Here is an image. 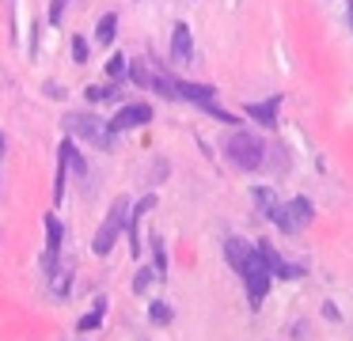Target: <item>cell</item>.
Segmentation results:
<instances>
[{
	"label": "cell",
	"instance_id": "1",
	"mask_svg": "<svg viewBox=\"0 0 353 341\" xmlns=\"http://www.w3.org/2000/svg\"><path fill=\"white\" fill-rule=\"evenodd\" d=\"M224 152H228V163L239 171H259L266 163V144L251 129H232L228 141H224Z\"/></svg>",
	"mask_w": 353,
	"mask_h": 341
},
{
	"label": "cell",
	"instance_id": "2",
	"mask_svg": "<svg viewBox=\"0 0 353 341\" xmlns=\"http://www.w3.org/2000/svg\"><path fill=\"white\" fill-rule=\"evenodd\" d=\"M125 227H130V197H114V205L107 209V216H103L99 231L92 239V250L99 258H107L118 247V235H125Z\"/></svg>",
	"mask_w": 353,
	"mask_h": 341
},
{
	"label": "cell",
	"instance_id": "3",
	"mask_svg": "<svg viewBox=\"0 0 353 341\" xmlns=\"http://www.w3.org/2000/svg\"><path fill=\"white\" fill-rule=\"evenodd\" d=\"M65 129H69L72 136H80V141L103 148V152L114 144V129H110V121L95 118V114H65Z\"/></svg>",
	"mask_w": 353,
	"mask_h": 341
},
{
	"label": "cell",
	"instance_id": "4",
	"mask_svg": "<svg viewBox=\"0 0 353 341\" xmlns=\"http://www.w3.org/2000/svg\"><path fill=\"white\" fill-rule=\"evenodd\" d=\"M130 80L137 83V87H148V91H156V95H163V99H175V76H171L168 68L152 65V57L130 61Z\"/></svg>",
	"mask_w": 353,
	"mask_h": 341
},
{
	"label": "cell",
	"instance_id": "5",
	"mask_svg": "<svg viewBox=\"0 0 353 341\" xmlns=\"http://www.w3.org/2000/svg\"><path fill=\"white\" fill-rule=\"evenodd\" d=\"M239 280H243V288H247V303H251V307H262L266 292L274 288V273H270L266 262H262L259 247H254V258H251V262L239 269Z\"/></svg>",
	"mask_w": 353,
	"mask_h": 341
},
{
	"label": "cell",
	"instance_id": "6",
	"mask_svg": "<svg viewBox=\"0 0 353 341\" xmlns=\"http://www.w3.org/2000/svg\"><path fill=\"white\" fill-rule=\"evenodd\" d=\"M152 121V106L148 103H125V106H118V114L110 118V129L114 133H130V129H141V125H148Z\"/></svg>",
	"mask_w": 353,
	"mask_h": 341
},
{
	"label": "cell",
	"instance_id": "7",
	"mask_svg": "<svg viewBox=\"0 0 353 341\" xmlns=\"http://www.w3.org/2000/svg\"><path fill=\"white\" fill-rule=\"evenodd\" d=\"M251 197H254V205H259V212L270 220V224H277L285 235H289V220H285V201H277L274 197V189H266V186H254L251 189Z\"/></svg>",
	"mask_w": 353,
	"mask_h": 341
},
{
	"label": "cell",
	"instance_id": "8",
	"mask_svg": "<svg viewBox=\"0 0 353 341\" xmlns=\"http://www.w3.org/2000/svg\"><path fill=\"white\" fill-rule=\"evenodd\" d=\"M285 220H289V235H296V231H304V227H312V220H315V205H312V197H292V201H285Z\"/></svg>",
	"mask_w": 353,
	"mask_h": 341
},
{
	"label": "cell",
	"instance_id": "9",
	"mask_svg": "<svg viewBox=\"0 0 353 341\" xmlns=\"http://www.w3.org/2000/svg\"><path fill=\"white\" fill-rule=\"evenodd\" d=\"M259 247V254H262V262L270 265V273H274V280H296V277H304V269L300 265H292V262H285L281 254H277L270 242H254Z\"/></svg>",
	"mask_w": 353,
	"mask_h": 341
},
{
	"label": "cell",
	"instance_id": "10",
	"mask_svg": "<svg viewBox=\"0 0 353 341\" xmlns=\"http://www.w3.org/2000/svg\"><path fill=\"white\" fill-rule=\"evenodd\" d=\"M152 209H156V194L141 197V201L130 209V227H125V235H130V254L133 258H141V220H145V212H152Z\"/></svg>",
	"mask_w": 353,
	"mask_h": 341
},
{
	"label": "cell",
	"instance_id": "11",
	"mask_svg": "<svg viewBox=\"0 0 353 341\" xmlns=\"http://www.w3.org/2000/svg\"><path fill=\"white\" fill-rule=\"evenodd\" d=\"M194 61V34L186 23H175L171 30V65H190Z\"/></svg>",
	"mask_w": 353,
	"mask_h": 341
},
{
	"label": "cell",
	"instance_id": "12",
	"mask_svg": "<svg viewBox=\"0 0 353 341\" xmlns=\"http://www.w3.org/2000/svg\"><path fill=\"white\" fill-rule=\"evenodd\" d=\"M175 99H186L194 106L216 103V87L213 83H190V80H175Z\"/></svg>",
	"mask_w": 353,
	"mask_h": 341
},
{
	"label": "cell",
	"instance_id": "13",
	"mask_svg": "<svg viewBox=\"0 0 353 341\" xmlns=\"http://www.w3.org/2000/svg\"><path fill=\"white\" fill-rule=\"evenodd\" d=\"M277 110H281V95H270V99H262V103H247L243 106L247 118L259 121V125H270V129L277 125Z\"/></svg>",
	"mask_w": 353,
	"mask_h": 341
},
{
	"label": "cell",
	"instance_id": "14",
	"mask_svg": "<svg viewBox=\"0 0 353 341\" xmlns=\"http://www.w3.org/2000/svg\"><path fill=\"white\" fill-rule=\"evenodd\" d=\"M224 258H228V265L239 273V269H243V265L254 258V242L239 239V235H228V239H224Z\"/></svg>",
	"mask_w": 353,
	"mask_h": 341
},
{
	"label": "cell",
	"instance_id": "15",
	"mask_svg": "<svg viewBox=\"0 0 353 341\" xmlns=\"http://www.w3.org/2000/svg\"><path fill=\"white\" fill-rule=\"evenodd\" d=\"M61 239H65V227H61V220L54 216V212H46V269H54V258L61 254Z\"/></svg>",
	"mask_w": 353,
	"mask_h": 341
},
{
	"label": "cell",
	"instance_id": "16",
	"mask_svg": "<svg viewBox=\"0 0 353 341\" xmlns=\"http://www.w3.org/2000/svg\"><path fill=\"white\" fill-rule=\"evenodd\" d=\"M103 315H107V296H95L92 311H88V315H84V318H80V322H77V330H80V333H92V330H99Z\"/></svg>",
	"mask_w": 353,
	"mask_h": 341
},
{
	"label": "cell",
	"instance_id": "17",
	"mask_svg": "<svg viewBox=\"0 0 353 341\" xmlns=\"http://www.w3.org/2000/svg\"><path fill=\"white\" fill-rule=\"evenodd\" d=\"M114 34H118V15L107 12L99 23H95V42H99V45H110V42H114Z\"/></svg>",
	"mask_w": 353,
	"mask_h": 341
},
{
	"label": "cell",
	"instance_id": "18",
	"mask_svg": "<svg viewBox=\"0 0 353 341\" xmlns=\"http://www.w3.org/2000/svg\"><path fill=\"white\" fill-rule=\"evenodd\" d=\"M107 76H110V80L130 76V57H125V53H110V57H107Z\"/></svg>",
	"mask_w": 353,
	"mask_h": 341
},
{
	"label": "cell",
	"instance_id": "19",
	"mask_svg": "<svg viewBox=\"0 0 353 341\" xmlns=\"http://www.w3.org/2000/svg\"><path fill=\"white\" fill-rule=\"evenodd\" d=\"M152 269H156V277H168V250H163V239H152Z\"/></svg>",
	"mask_w": 353,
	"mask_h": 341
},
{
	"label": "cell",
	"instance_id": "20",
	"mask_svg": "<svg viewBox=\"0 0 353 341\" xmlns=\"http://www.w3.org/2000/svg\"><path fill=\"white\" fill-rule=\"evenodd\" d=\"M148 318H152L156 326H168L171 322V307H168V303H160V300L148 303Z\"/></svg>",
	"mask_w": 353,
	"mask_h": 341
},
{
	"label": "cell",
	"instance_id": "21",
	"mask_svg": "<svg viewBox=\"0 0 353 341\" xmlns=\"http://www.w3.org/2000/svg\"><path fill=\"white\" fill-rule=\"evenodd\" d=\"M152 280H156V269H148V265H145V269H137V277H133V292H137V296H145Z\"/></svg>",
	"mask_w": 353,
	"mask_h": 341
},
{
	"label": "cell",
	"instance_id": "22",
	"mask_svg": "<svg viewBox=\"0 0 353 341\" xmlns=\"http://www.w3.org/2000/svg\"><path fill=\"white\" fill-rule=\"evenodd\" d=\"M72 61L88 65V38H72Z\"/></svg>",
	"mask_w": 353,
	"mask_h": 341
},
{
	"label": "cell",
	"instance_id": "23",
	"mask_svg": "<svg viewBox=\"0 0 353 341\" xmlns=\"http://www.w3.org/2000/svg\"><path fill=\"white\" fill-rule=\"evenodd\" d=\"M65 8H69V0H50V23H61V15H65Z\"/></svg>",
	"mask_w": 353,
	"mask_h": 341
},
{
	"label": "cell",
	"instance_id": "24",
	"mask_svg": "<svg viewBox=\"0 0 353 341\" xmlns=\"http://www.w3.org/2000/svg\"><path fill=\"white\" fill-rule=\"evenodd\" d=\"M350 27H353V0H350Z\"/></svg>",
	"mask_w": 353,
	"mask_h": 341
},
{
	"label": "cell",
	"instance_id": "25",
	"mask_svg": "<svg viewBox=\"0 0 353 341\" xmlns=\"http://www.w3.org/2000/svg\"><path fill=\"white\" fill-rule=\"evenodd\" d=\"M0 156H4V136H0Z\"/></svg>",
	"mask_w": 353,
	"mask_h": 341
}]
</instances>
